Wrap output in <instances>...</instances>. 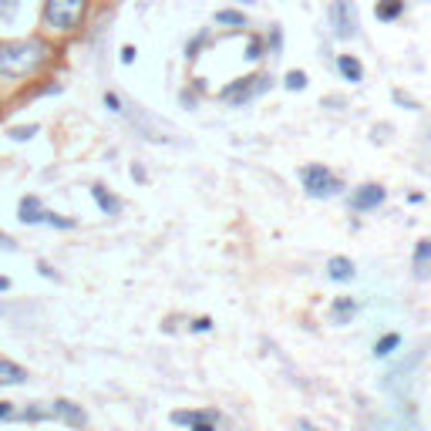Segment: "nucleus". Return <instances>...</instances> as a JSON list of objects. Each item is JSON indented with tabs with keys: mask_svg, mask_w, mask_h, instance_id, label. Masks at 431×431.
<instances>
[{
	"mask_svg": "<svg viewBox=\"0 0 431 431\" xmlns=\"http://www.w3.org/2000/svg\"><path fill=\"white\" fill-rule=\"evenodd\" d=\"M300 182L313 199H330L340 192V179L327 165H304L300 169Z\"/></svg>",
	"mask_w": 431,
	"mask_h": 431,
	"instance_id": "obj_3",
	"label": "nucleus"
},
{
	"mask_svg": "<svg viewBox=\"0 0 431 431\" xmlns=\"http://www.w3.org/2000/svg\"><path fill=\"white\" fill-rule=\"evenodd\" d=\"M105 105L111 108V111H122V101H118L115 94H105Z\"/></svg>",
	"mask_w": 431,
	"mask_h": 431,
	"instance_id": "obj_28",
	"label": "nucleus"
},
{
	"mask_svg": "<svg viewBox=\"0 0 431 431\" xmlns=\"http://www.w3.org/2000/svg\"><path fill=\"white\" fill-rule=\"evenodd\" d=\"M216 24H226V27H243L246 24V14L243 11H216Z\"/></svg>",
	"mask_w": 431,
	"mask_h": 431,
	"instance_id": "obj_17",
	"label": "nucleus"
},
{
	"mask_svg": "<svg viewBox=\"0 0 431 431\" xmlns=\"http://www.w3.org/2000/svg\"><path fill=\"white\" fill-rule=\"evenodd\" d=\"M398 344H401L398 334H385V337L374 344V357H387L391 351H394V347H398Z\"/></svg>",
	"mask_w": 431,
	"mask_h": 431,
	"instance_id": "obj_19",
	"label": "nucleus"
},
{
	"mask_svg": "<svg viewBox=\"0 0 431 431\" xmlns=\"http://www.w3.org/2000/svg\"><path fill=\"white\" fill-rule=\"evenodd\" d=\"M4 290H11V280H4V277H0V293H4Z\"/></svg>",
	"mask_w": 431,
	"mask_h": 431,
	"instance_id": "obj_32",
	"label": "nucleus"
},
{
	"mask_svg": "<svg viewBox=\"0 0 431 431\" xmlns=\"http://www.w3.org/2000/svg\"><path fill=\"white\" fill-rule=\"evenodd\" d=\"M270 44H273V51L280 47V31H277V27H273V34H270Z\"/></svg>",
	"mask_w": 431,
	"mask_h": 431,
	"instance_id": "obj_30",
	"label": "nucleus"
},
{
	"mask_svg": "<svg viewBox=\"0 0 431 431\" xmlns=\"http://www.w3.org/2000/svg\"><path fill=\"white\" fill-rule=\"evenodd\" d=\"M7 135H11L14 142H27V139H34V135H37V125H14Z\"/></svg>",
	"mask_w": 431,
	"mask_h": 431,
	"instance_id": "obj_20",
	"label": "nucleus"
},
{
	"mask_svg": "<svg viewBox=\"0 0 431 431\" xmlns=\"http://www.w3.org/2000/svg\"><path fill=\"white\" fill-rule=\"evenodd\" d=\"M431 273V239H418L415 246V277H428Z\"/></svg>",
	"mask_w": 431,
	"mask_h": 431,
	"instance_id": "obj_11",
	"label": "nucleus"
},
{
	"mask_svg": "<svg viewBox=\"0 0 431 431\" xmlns=\"http://www.w3.org/2000/svg\"><path fill=\"white\" fill-rule=\"evenodd\" d=\"M401 11H404V4H401V0H377V4H374V17H377L381 24L398 20Z\"/></svg>",
	"mask_w": 431,
	"mask_h": 431,
	"instance_id": "obj_14",
	"label": "nucleus"
},
{
	"mask_svg": "<svg viewBox=\"0 0 431 431\" xmlns=\"http://www.w3.org/2000/svg\"><path fill=\"white\" fill-rule=\"evenodd\" d=\"M327 277L337 280V283H351V280L357 277V270H354V263L347 260V256H334V260L327 263Z\"/></svg>",
	"mask_w": 431,
	"mask_h": 431,
	"instance_id": "obj_9",
	"label": "nucleus"
},
{
	"mask_svg": "<svg viewBox=\"0 0 431 431\" xmlns=\"http://www.w3.org/2000/svg\"><path fill=\"white\" fill-rule=\"evenodd\" d=\"M85 7H88V0H47L44 20L54 31H75L77 24H81Z\"/></svg>",
	"mask_w": 431,
	"mask_h": 431,
	"instance_id": "obj_2",
	"label": "nucleus"
},
{
	"mask_svg": "<svg viewBox=\"0 0 431 431\" xmlns=\"http://www.w3.org/2000/svg\"><path fill=\"white\" fill-rule=\"evenodd\" d=\"M327 17H330V31H334V37H340V41L357 37V7H354V0H334V4H330V11H327Z\"/></svg>",
	"mask_w": 431,
	"mask_h": 431,
	"instance_id": "obj_4",
	"label": "nucleus"
},
{
	"mask_svg": "<svg viewBox=\"0 0 431 431\" xmlns=\"http://www.w3.org/2000/svg\"><path fill=\"white\" fill-rule=\"evenodd\" d=\"M192 330H196V334H202V330H213V320H209V317H199V320H192Z\"/></svg>",
	"mask_w": 431,
	"mask_h": 431,
	"instance_id": "obj_24",
	"label": "nucleus"
},
{
	"mask_svg": "<svg viewBox=\"0 0 431 431\" xmlns=\"http://www.w3.org/2000/svg\"><path fill=\"white\" fill-rule=\"evenodd\" d=\"M51 415L58 418V421H64V425H71V428H85L88 425V415L77 408L75 401H64V398L51 404Z\"/></svg>",
	"mask_w": 431,
	"mask_h": 431,
	"instance_id": "obj_7",
	"label": "nucleus"
},
{
	"mask_svg": "<svg viewBox=\"0 0 431 431\" xmlns=\"http://www.w3.org/2000/svg\"><path fill=\"white\" fill-rule=\"evenodd\" d=\"M385 202V189L381 185H361V189H354V196H351V209H357V213H368V209H377Z\"/></svg>",
	"mask_w": 431,
	"mask_h": 431,
	"instance_id": "obj_6",
	"label": "nucleus"
},
{
	"mask_svg": "<svg viewBox=\"0 0 431 431\" xmlns=\"http://www.w3.org/2000/svg\"><path fill=\"white\" fill-rule=\"evenodd\" d=\"M92 196H94V202H98V206H101V209H105L108 216L122 209V202L115 199V196H111V192H108V189H105L101 182H94V185H92Z\"/></svg>",
	"mask_w": 431,
	"mask_h": 431,
	"instance_id": "obj_15",
	"label": "nucleus"
},
{
	"mask_svg": "<svg viewBox=\"0 0 431 431\" xmlns=\"http://www.w3.org/2000/svg\"><path fill=\"white\" fill-rule=\"evenodd\" d=\"M17 216H20V223H27V226H34V223H44V206H41V199H37V196H24V199H20Z\"/></svg>",
	"mask_w": 431,
	"mask_h": 431,
	"instance_id": "obj_8",
	"label": "nucleus"
},
{
	"mask_svg": "<svg viewBox=\"0 0 431 431\" xmlns=\"http://www.w3.org/2000/svg\"><path fill=\"white\" fill-rule=\"evenodd\" d=\"M0 249H14V243H11V239H7L4 232H0Z\"/></svg>",
	"mask_w": 431,
	"mask_h": 431,
	"instance_id": "obj_31",
	"label": "nucleus"
},
{
	"mask_svg": "<svg viewBox=\"0 0 431 431\" xmlns=\"http://www.w3.org/2000/svg\"><path fill=\"white\" fill-rule=\"evenodd\" d=\"M283 85H287L290 92H304V88H307V75H304V71H290V75L283 77Z\"/></svg>",
	"mask_w": 431,
	"mask_h": 431,
	"instance_id": "obj_21",
	"label": "nucleus"
},
{
	"mask_svg": "<svg viewBox=\"0 0 431 431\" xmlns=\"http://www.w3.org/2000/svg\"><path fill=\"white\" fill-rule=\"evenodd\" d=\"M37 270H41L44 277H51V280H61V277H58V273H54V270H51V266H47V263H37Z\"/></svg>",
	"mask_w": 431,
	"mask_h": 431,
	"instance_id": "obj_29",
	"label": "nucleus"
},
{
	"mask_svg": "<svg viewBox=\"0 0 431 431\" xmlns=\"http://www.w3.org/2000/svg\"><path fill=\"white\" fill-rule=\"evenodd\" d=\"M44 223H51V226H58V230H71V226H75L71 219H61V216H54V213H44Z\"/></svg>",
	"mask_w": 431,
	"mask_h": 431,
	"instance_id": "obj_23",
	"label": "nucleus"
},
{
	"mask_svg": "<svg viewBox=\"0 0 431 431\" xmlns=\"http://www.w3.org/2000/svg\"><path fill=\"white\" fill-rule=\"evenodd\" d=\"M270 92V77H239V81H232V85H226L223 92H219V98L223 101H230V105H246V101H253L256 94Z\"/></svg>",
	"mask_w": 431,
	"mask_h": 431,
	"instance_id": "obj_5",
	"label": "nucleus"
},
{
	"mask_svg": "<svg viewBox=\"0 0 431 431\" xmlns=\"http://www.w3.org/2000/svg\"><path fill=\"white\" fill-rule=\"evenodd\" d=\"M192 431H216V428H213V421L199 418V421H192Z\"/></svg>",
	"mask_w": 431,
	"mask_h": 431,
	"instance_id": "obj_26",
	"label": "nucleus"
},
{
	"mask_svg": "<svg viewBox=\"0 0 431 431\" xmlns=\"http://www.w3.org/2000/svg\"><path fill=\"white\" fill-rule=\"evenodd\" d=\"M27 381V370L14 364V361H7V357H0V385H24Z\"/></svg>",
	"mask_w": 431,
	"mask_h": 431,
	"instance_id": "obj_10",
	"label": "nucleus"
},
{
	"mask_svg": "<svg viewBox=\"0 0 431 431\" xmlns=\"http://www.w3.org/2000/svg\"><path fill=\"white\" fill-rule=\"evenodd\" d=\"M243 58H246V61H260V58H263V41H260V37H253V41H249Z\"/></svg>",
	"mask_w": 431,
	"mask_h": 431,
	"instance_id": "obj_22",
	"label": "nucleus"
},
{
	"mask_svg": "<svg viewBox=\"0 0 431 431\" xmlns=\"http://www.w3.org/2000/svg\"><path fill=\"white\" fill-rule=\"evenodd\" d=\"M122 61H125V64L135 61V47H132V44H125V47H122Z\"/></svg>",
	"mask_w": 431,
	"mask_h": 431,
	"instance_id": "obj_27",
	"label": "nucleus"
},
{
	"mask_svg": "<svg viewBox=\"0 0 431 431\" xmlns=\"http://www.w3.org/2000/svg\"><path fill=\"white\" fill-rule=\"evenodd\" d=\"M17 17H20V0H0V24H14Z\"/></svg>",
	"mask_w": 431,
	"mask_h": 431,
	"instance_id": "obj_18",
	"label": "nucleus"
},
{
	"mask_svg": "<svg viewBox=\"0 0 431 431\" xmlns=\"http://www.w3.org/2000/svg\"><path fill=\"white\" fill-rule=\"evenodd\" d=\"M47 58V47L41 41H11L0 44V75L4 77H24L37 71Z\"/></svg>",
	"mask_w": 431,
	"mask_h": 431,
	"instance_id": "obj_1",
	"label": "nucleus"
},
{
	"mask_svg": "<svg viewBox=\"0 0 431 431\" xmlns=\"http://www.w3.org/2000/svg\"><path fill=\"white\" fill-rule=\"evenodd\" d=\"M337 71L344 75V81H351V85H357V81L364 77L361 61H357V58H351V54H340V58H337Z\"/></svg>",
	"mask_w": 431,
	"mask_h": 431,
	"instance_id": "obj_13",
	"label": "nucleus"
},
{
	"mask_svg": "<svg viewBox=\"0 0 431 431\" xmlns=\"http://www.w3.org/2000/svg\"><path fill=\"white\" fill-rule=\"evenodd\" d=\"M4 418H14V404H11V401H0V421H4Z\"/></svg>",
	"mask_w": 431,
	"mask_h": 431,
	"instance_id": "obj_25",
	"label": "nucleus"
},
{
	"mask_svg": "<svg viewBox=\"0 0 431 431\" xmlns=\"http://www.w3.org/2000/svg\"><path fill=\"white\" fill-rule=\"evenodd\" d=\"M357 313V304L351 300V296H337L334 300V307H330V317H334V323H351Z\"/></svg>",
	"mask_w": 431,
	"mask_h": 431,
	"instance_id": "obj_12",
	"label": "nucleus"
},
{
	"mask_svg": "<svg viewBox=\"0 0 431 431\" xmlns=\"http://www.w3.org/2000/svg\"><path fill=\"white\" fill-rule=\"evenodd\" d=\"M216 421V411H172V425H192V421Z\"/></svg>",
	"mask_w": 431,
	"mask_h": 431,
	"instance_id": "obj_16",
	"label": "nucleus"
}]
</instances>
